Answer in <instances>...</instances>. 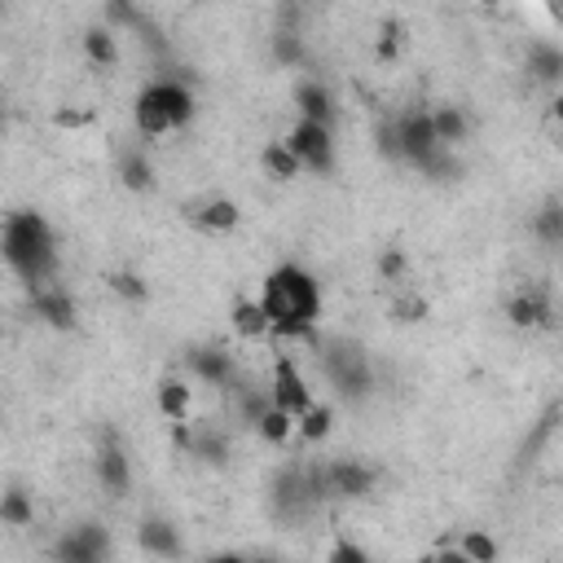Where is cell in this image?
Returning a JSON list of instances; mask_svg holds the SVG:
<instances>
[{"label":"cell","mask_w":563,"mask_h":563,"mask_svg":"<svg viewBox=\"0 0 563 563\" xmlns=\"http://www.w3.org/2000/svg\"><path fill=\"white\" fill-rule=\"evenodd\" d=\"M321 374L343 400H365L374 391V361L361 343L352 339H330L321 343Z\"/></svg>","instance_id":"cell-5"},{"label":"cell","mask_w":563,"mask_h":563,"mask_svg":"<svg viewBox=\"0 0 563 563\" xmlns=\"http://www.w3.org/2000/svg\"><path fill=\"white\" fill-rule=\"evenodd\" d=\"M110 290H114L119 299H128V303H141V299H145V282H141L136 273H110Z\"/></svg>","instance_id":"cell-29"},{"label":"cell","mask_w":563,"mask_h":563,"mask_svg":"<svg viewBox=\"0 0 563 563\" xmlns=\"http://www.w3.org/2000/svg\"><path fill=\"white\" fill-rule=\"evenodd\" d=\"M273 57H277L282 66H295V62L303 57V44H299V35H295V31H277V40H273Z\"/></svg>","instance_id":"cell-30"},{"label":"cell","mask_w":563,"mask_h":563,"mask_svg":"<svg viewBox=\"0 0 563 563\" xmlns=\"http://www.w3.org/2000/svg\"><path fill=\"white\" fill-rule=\"evenodd\" d=\"M295 431H299V418H295L290 409H282V405H268V413L255 422V435H260L264 444H286Z\"/></svg>","instance_id":"cell-26"},{"label":"cell","mask_w":563,"mask_h":563,"mask_svg":"<svg viewBox=\"0 0 563 563\" xmlns=\"http://www.w3.org/2000/svg\"><path fill=\"white\" fill-rule=\"evenodd\" d=\"M523 70H528L532 84H541V88H550V92L563 88V48L550 44V40L528 44V53H523Z\"/></svg>","instance_id":"cell-16"},{"label":"cell","mask_w":563,"mask_h":563,"mask_svg":"<svg viewBox=\"0 0 563 563\" xmlns=\"http://www.w3.org/2000/svg\"><path fill=\"white\" fill-rule=\"evenodd\" d=\"M194 88L176 75H158L150 84H141L136 101H132V123L141 136H172V132H185L194 123Z\"/></svg>","instance_id":"cell-3"},{"label":"cell","mask_w":563,"mask_h":563,"mask_svg":"<svg viewBox=\"0 0 563 563\" xmlns=\"http://www.w3.org/2000/svg\"><path fill=\"white\" fill-rule=\"evenodd\" d=\"M110 554V537L101 523H70L53 541V559L62 563H101Z\"/></svg>","instance_id":"cell-9"},{"label":"cell","mask_w":563,"mask_h":563,"mask_svg":"<svg viewBox=\"0 0 563 563\" xmlns=\"http://www.w3.org/2000/svg\"><path fill=\"white\" fill-rule=\"evenodd\" d=\"M330 422H334V409L325 405V400H317V405H308L303 413H299V435L312 444V440H325L330 435Z\"/></svg>","instance_id":"cell-28"},{"label":"cell","mask_w":563,"mask_h":563,"mask_svg":"<svg viewBox=\"0 0 563 563\" xmlns=\"http://www.w3.org/2000/svg\"><path fill=\"white\" fill-rule=\"evenodd\" d=\"M233 330H238L242 339H268V334H273V321H268V312H264L260 295H255V299H238V303H233Z\"/></svg>","instance_id":"cell-22"},{"label":"cell","mask_w":563,"mask_h":563,"mask_svg":"<svg viewBox=\"0 0 563 563\" xmlns=\"http://www.w3.org/2000/svg\"><path fill=\"white\" fill-rule=\"evenodd\" d=\"M185 365H189V374H194L198 383H207V387H220V391H233V387H238V361H233V352L220 347V343H198V347H189Z\"/></svg>","instance_id":"cell-10"},{"label":"cell","mask_w":563,"mask_h":563,"mask_svg":"<svg viewBox=\"0 0 563 563\" xmlns=\"http://www.w3.org/2000/svg\"><path fill=\"white\" fill-rule=\"evenodd\" d=\"M378 62H391L396 53H400V22H383L378 26Z\"/></svg>","instance_id":"cell-31"},{"label":"cell","mask_w":563,"mask_h":563,"mask_svg":"<svg viewBox=\"0 0 563 563\" xmlns=\"http://www.w3.org/2000/svg\"><path fill=\"white\" fill-rule=\"evenodd\" d=\"M325 501H330V497H325L321 462H290V466L277 471V479H273V510H277V519L303 523V519H312Z\"/></svg>","instance_id":"cell-4"},{"label":"cell","mask_w":563,"mask_h":563,"mask_svg":"<svg viewBox=\"0 0 563 563\" xmlns=\"http://www.w3.org/2000/svg\"><path fill=\"white\" fill-rule=\"evenodd\" d=\"M0 523L4 528H31L35 523V501L22 493V488H9L0 497Z\"/></svg>","instance_id":"cell-27"},{"label":"cell","mask_w":563,"mask_h":563,"mask_svg":"<svg viewBox=\"0 0 563 563\" xmlns=\"http://www.w3.org/2000/svg\"><path fill=\"white\" fill-rule=\"evenodd\" d=\"M26 295H31V312H35L44 325H53V330H70V325H75L79 303H75V295H70L66 286L44 282V286H31Z\"/></svg>","instance_id":"cell-13"},{"label":"cell","mask_w":563,"mask_h":563,"mask_svg":"<svg viewBox=\"0 0 563 563\" xmlns=\"http://www.w3.org/2000/svg\"><path fill=\"white\" fill-rule=\"evenodd\" d=\"M431 114H435V132L444 145L457 150L462 141H471V114L462 106H431Z\"/></svg>","instance_id":"cell-23"},{"label":"cell","mask_w":563,"mask_h":563,"mask_svg":"<svg viewBox=\"0 0 563 563\" xmlns=\"http://www.w3.org/2000/svg\"><path fill=\"white\" fill-rule=\"evenodd\" d=\"M378 273H383L387 282H400V277H405V255H400V251H387V255L378 260Z\"/></svg>","instance_id":"cell-33"},{"label":"cell","mask_w":563,"mask_h":563,"mask_svg":"<svg viewBox=\"0 0 563 563\" xmlns=\"http://www.w3.org/2000/svg\"><path fill=\"white\" fill-rule=\"evenodd\" d=\"M321 475H325V497L330 501H365L378 488V466H369L361 457L321 462Z\"/></svg>","instance_id":"cell-7"},{"label":"cell","mask_w":563,"mask_h":563,"mask_svg":"<svg viewBox=\"0 0 563 563\" xmlns=\"http://www.w3.org/2000/svg\"><path fill=\"white\" fill-rule=\"evenodd\" d=\"M185 220H189L198 233H211V238H220V233H233V229H238L242 211H238V202H233V198H224V194H207V198L189 202Z\"/></svg>","instance_id":"cell-14"},{"label":"cell","mask_w":563,"mask_h":563,"mask_svg":"<svg viewBox=\"0 0 563 563\" xmlns=\"http://www.w3.org/2000/svg\"><path fill=\"white\" fill-rule=\"evenodd\" d=\"M114 172H119V185L132 189V194H150V189H154V163H150V154H145L141 145H128V150L119 154Z\"/></svg>","instance_id":"cell-19"},{"label":"cell","mask_w":563,"mask_h":563,"mask_svg":"<svg viewBox=\"0 0 563 563\" xmlns=\"http://www.w3.org/2000/svg\"><path fill=\"white\" fill-rule=\"evenodd\" d=\"M0 251H4L9 273L26 290L31 286H44V282H57L62 251H57L53 224L40 211H9L4 216V229H0Z\"/></svg>","instance_id":"cell-2"},{"label":"cell","mask_w":563,"mask_h":563,"mask_svg":"<svg viewBox=\"0 0 563 563\" xmlns=\"http://www.w3.org/2000/svg\"><path fill=\"white\" fill-rule=\"evenodd\" d=\"M268 391H273V405L290 409L295 418H299L308 405H317V396H312V387H308L303 369H299L290 356H277V365H273V378H268Z\"/></svg>","instance_id":"cell-12"},{"label":"cell","mask_w":563,"mask_h":563,"mask_svg":"<svg viewBox=\"0 0 563 563\" xmlns=\"http://www.w3.org/2000/svg\"><path fill=\"white\" fill-rule=\"evenodd\" d=\"M506 321L515 330H545V325H554V299H550V290L537 286V282L519 286L506 299Z\"/></svg>","instance_id":"cell-11"},{"label":"cell","mask_w":563,"mask_h":563,"mask_svg":"<svg viewBox=\"0 0 563 563\" xmlns=\"http://www.w3.org/2000/svg\"><path fill=\"white\" fill-rule=\"evenodd\" d=\"M286 145L295 150L299 167L312 176H330L334 172V123H317V119H295V128L286 132Z\"/></svg>","instance_id":"cell-6"},{"label":"cell","mask_w":563,"mask_h":563,"mask_svg":"<svg viewBox=\"0 0 563 563\" xmlns=\"http://www.w3.org/2000/svg\"><path fill=\"white\" fill-rule=\"evenodd\" d=\"M189 405H194V391L185 378H163L158 383V413L172 418V422H185L189 418Z\"/></svg>","instance_id":"cell-24"},{"label":"cell","mask_w":563,"mask_h":563,"mask_svg":"<svg viewBox=\"0 0 563 563\" xmlns=\"http://www.w3.org/2000/svg\"><path fill=\"white\" fill-rule=\"evenodd\" d=\"M260 303H264V312L273 321V334L308 339L317 317H321V286L303 264L286 260V264L268 268L264 286H260Z\"/></svg>","instance_id":"cell-1"},{"label":"cell","mask_w":563,"mask_h":563,"mask_svg":"<svg viewBox=\"0 0 563 563\" xmlns=\"http://www.w3.org/2000/svg\"><path fill=\"white\" fill-rule=\"evenodd\" d=\"M457 554H466V559H493V554H497V545H493L488 537H479V532H466V537H462V545H457Z\"/></svg>","instance_id":"cell-32"},{"label":"cell","mask_w":563,"mask_h":563,"mask_svg":"<svg viewBox=\"0 0 563 563\" xmlns=\"http://www.w3.org/2000/svg\"><path fill=\"white\" fill-rule=\"evenodd\" d=\"M92 475H97V484L110 497H128V488H132V462H128V449H123V440L114 431H106L97 440V449H92Z\"/></svg>","instance_id":"cell-8"},{"label":"cell","mask_w":563,"mask_h":563,"mask_svg":"<svg viewBox=\"0 0 563 563\" xmlns=\"http://www.w3.org/2000/svg\"><path fill=\"white\" fill-rule=\"evenodd\" d=\"M180 444L189 457L207 462V466H224L229 462V435L220 427H194V431H180Z\"/></svg>","instance_id":"cell-18"},{"label":"cell","mask_w":563,"mask_h":563,"mask_svg":"<svg viewBox=\"0 0 563 563\" xmlns=\"http://www.w3.org/2000/svg\"><path fill=\"white\" fill-rule=\"evenodd\" d=\"M136 545H141L145 554H154V559H176V554L185 550L176 523H172V519H158V515H150V519L136 523Z\"/></svg>","instance_id":"cell-17"},{"label":"cell","mask_w":563,"mask_h":563,"mask_svg":"<svg viewBox=\"0 0 563 563\" xmlns=\"http://www.w3.org/2000/svg\"><path fill=\"white\" fill-rule=\"evenodd\" d=\"M79 44H84V57H88L97 70L119 66V35H114L110 22H106V26H88V31L79 35Z\"/></svg>","instance_id":"cell-20"},{"label":"cell","mask_w":563,"mask_h":563,"mask_svg":"<svg viewBox=\"0 0 563 563\" xmlns=\"http://www.w3.org/2000/svg\"><path fill=\"white\" fill-rule=\"evenodd\" d=\"M260 167H264V176L268 180H295L303 167H299V158H295V150L286 145V141H273V145H264V154H260Z\"/></svg>","instance_id":"cell-25"},{"label":"cell","mask_w":563,"mask_h":563,"mask_svg":"<svg viewBox=\"0 0 563 563\" xmlns=\"http://www.w3.org/2000/svg\"><path fill=\"white\" fill-rule=\"evenodd\" d=\"M295 114L299 119H317V123H334L339 119V101H334V88L325 84V79H317V75H303L299 84H295Z\"/></svg>","instance_id":"cell-15"},{"label":"cell","mask_w":563,"mask_h":563,"mask_svg":"<svg viewBox=\"0 0 563 563\" xmlns=\"http://www.w3.org/2000/svg\"><path fill=\"white\" fill-rule=\"evenodd\" d=\"M532 238H537L545 251L563 246V198H545V202L532 211Z\"/></svg>","instance_id":"cell-21"},{"label":"cell","mask_w":563,"mask_h":563,"mask_svg":"<svg viewBox=\"0 0 563 563\" xmlns=\"http://www.w3.org/2000/svg\"><path fill=\"white\" fill-rule=\"evenodd\" d=\"M550 119H554L559 141H563V88H554V97H550Z\"/></svg>","instance_id":"cell-34"},{"label":"cell","mask_w":563,"mask_h":563,"mask_svg":"<svg viewBox=\"0 0 563 563\" xmlns=\"http://www.w3.org/2000/svg\"><path fill=\"white\" fill-rule=\"evenodd\" d=\"M550 9H554V13H563V0H550Z\"/></svg>","instance_id":"cell-35"}]
</instances>
